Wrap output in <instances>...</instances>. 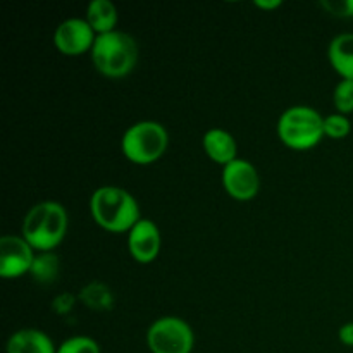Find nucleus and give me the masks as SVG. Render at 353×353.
<instances>
[{"label": "nucleus", "instance_id": "1", "mask_svg": "<svg viewBox=\"0 0 353 353\" xmlns=\"http://www.w3.org/2000/svg\"><path fill=\"white\" fill-rule=\"evenodd\" d=\"M90 214L97 226L109 233H130L141 219L138 200L119 186H100L90 196Z\"/></svg>", "mask_w": 353, "mask_h": 353}, {"label": "nucleus", "instance_id": "2", "mask_svg": "<svg viewBox=\"0 0 353 353\" xmlns=\"http://www.w3.org/2000/svg\"><path fill=\"white\" fill-rule=\"evenodd\" d=\"M69 228L68 210L54 200L38 202L23 219L21 236L34 248V252H54L64 241Z\"/></svg>", "mask_w": 353, "mask_h": 353}, {"label": "nucleus", "instance_id": "3", "mask_svg": "<svg viewBox=\"0 0 353 353\" xmlns=\"http://www.w3.org/2000/svg\"><path fill=\"white\" fill-rule=\"evenodd\" d=\"M138 55L140 48L137 40L130 33L119 30L97 37L90 52L93 68L110 79H119L131 74L138 64Z\"/></svg>", "mask_w": 353, "mask_h": 353}, {"label": "nucleus", "instance_id": "4", "mask_svg": "<svg viewBox=\"0 0 353 353\" xmlns=\"http://www.w3.org/2000/svg\"><path fill=\"white\" fill-rule=\"evenodd\" d=\"M276 131L285 147L305 152L324 138V116L309 105L288 107L279 116Z\"/></svg>", "mask_w": 353, "mask_h": 353}, {"label": "nucleus", "instance_id": "5", "mask_svg": "<svg viewBox=\"0 0 353 353\" xmlns=\"http://www.w3.org/2000/svg\"><path fill=\"white\" fill-rule=\"evenodd\" d=\"M169 147V133L157 121H138L121 138V152L137 165H148L164 157Z\"/></svg>", "mask_w": 353, "mask_h": 353}, {"label": "nucleus", "instance_id": "6", "mask_svg": "<svg viewBox=\"0 0 353 353\" xmlns=\"http://www.w3.org/2000/svg\"><path fill=\"white\" fill-rule=\"evenodd\" d=\"M145 340L150 353H192L195 348L193 327L176 316L155 319L147 330Z\"/></svg>", "mask_w": 353, "mask_h": 353}, {"label": "nucleus", "instance_id": "7", "mask_svg": "<svg viewBox=\"0 0 353 353\" xmlns=\"http://www.w3.org/2000/svg\"><path fill=\"white\" fill-rule=\"evenodd\" d=\"M221 183L224 192L238 202L254 200L261 192V174L252 162L240 157L224 165Z\"/></svg>", "mask_w": 353, "mask_h": 353}, {"label": "nucleus", "instance_id": "8", "mask_svg": "<svg viewBox=\"0 0 353 353\" xmlns=\"http://www.w3.org/2000/svg\"><path fill=\"white\" fill-rule=\"evenodd\" d=\"M34 255V248L21 234H3L0 238V276L17 279L30 274Z\"/></svg>", "mask_w": 353, "mask_h": 353}, {"label": "nucleus", "instance_id": "9", "mask_svg": "<svg viewBox=\"0 0 353 353\" xmlns=\"http://www.w3.org/2000/svg\"><path fill=\"white\" fill-rule=\"evenodd\" d=\"M95 40V31L90 28L85 17H69L54 31V47L68 57H78L92 52Z\"/></svg>", "mask_w": 353, "mask_h": 353}, {"label": "nucleus", "instance_id": "10", "mask_svg": "<svg viewBox=\"0 0 353 353\" xmlns=\"http://www.w3.org/2000/svg\"><path fill=\"white\" fill-rule=\"evenodd\" d=\"M161 230L147 217H141L128 233V250L138 264H152L161 254Z\"/></svg>", "mask_w": 353, "mask_h": 353}, {"label": "nucleus", "instance_id": "11", "mask_svg": "<svg viewBox=\"0 0 353 353\" xmlns=\"http://www.w3.org/2000/svg\"><path fill=\"white\" fill-rule=\"evenodd\" d=\"M202 147L207 157L219 165H228L238 159V143L233 134L221 128L205 131L202 138Z\"/></svg>", "mask_w": 353, "mask_h": 353}, {"label": "nucleus", "instance_id": "12", "mask_svg": "<svg viewBox=\"0 0 353 353\" xmlns=\"http://www.w3.org/2000/svg\"><path fill=\"white\" fill-rule=\"evenodd\" d=\"M7 353H57V347L45 331L24 327L10 334L7 340Z\"/></svg>", "mask_w": 353, "mask_h": 353}, {"label": "nucleus", "instance_id": "13", "mask_svg": "<svg viewBox=\"0 0 353 353\" xmlns=\"http://www.w3.org/2000/svg\"><path fill=\"white\" fill-rule=\"evenodd\" d=\"M327 59L341 79L353 81V33L336 34L327 47Z\"/></svg>", "mask_w": 353, "mask_h": 353}, {"label": "nucleus", "instance_id": "14", "mask_svg": "<svg viewBox=\"0 0 353 353\" xmlns=\"http://www.w3.org/2000/svg\"><path fill=\"white\" fill-rule=\"evenodd\" d=\"M85 19L95 31L97 37H100V34L116 31L119 16H117L116 6L110 0H92L86 7Z\"/></svg>", "mask_w": 353, "mask_h": 353}, {"label": "nucleus", "instance_id": "15", "mask_svg": "<svg viewBox=\"0 0 353 353\" xmlns=\"http://www.w3.org/2000/svg\"><path fill=\"white\" fill-rule=\"evenodd\" d=\"M79 300L88 307L90 310H97V312H103V310L112 309L114 305V293L103 283H90L85 288L79 292Z\"/></svg>", "mask_w": 353, "mask_h": 353}, {"label": "nucleus", "instance_id": "16", "mask_svg": "<svg viewBox=\"0 0 353 353\" xmlns=\"http://www.w3.org/2000/svg\"><path fill=\"white\" fill-rule=\"evenodd\" d=\"M30 274L34 281L41 285L55 281L59 276V257L55 252H37Z\"/></svg>", "mask_w": 353, "mask_h": 353}, {"label": "nucleus", "instance_id": "17", "mask_svg": "<svg viewBox=\"0 0 353 353\" xmlns=\"http://www.w3.org/2000/svg\"><path fill=\"white\" fill-rule=\"evenodd\" d=\"M350 131L352 123L345 114L334 112L324 116V137L331 138V140H343L350 134Z\"/></svg>", "mask_w": 353, "mask_h": 353}, {"label": "nucleus", "instance_id": "18", "mask_svg": "<svg viewBox=\"0 0 353 353\" xmlns=\"http://www.w3.org/2000/svg\"><path fill=\"white\" fill-rule=\"evenodd\" d=\"M333 105L336 112L348 114L353 112V81L352 79H341L333 92Z\"/></svg>", "mask_w": 353, "mask_h": 353}, {"label": "nucleus", "instance_id": "19", "mask_svg": "<svg viewBox=\"0 0 353 353\" xmlns=\"http://www.w3.org/2000/svg\"><path fill=\"white\" fill-rule=\"evenodd\" d=\"M57 353H102L100 352V345L97 343L93 338L83 336H71L68 340L62 341L57 347Z\"/></svg>", "mask_w": 353, "mask_h": 353}, {"label": "nucleus", "instance_id": "20", "mask_svg": "<svg viewBox=\"0 0 353 353\" xmlns=\"http://www.w3.org/2000/svg\"><path fill=\"white\" fill-rule=\"evenodd\" d=\"M321 6L334 16L353 17V0H323Z\"/></svg>", "mask_w": 353, "mask_h": 353}, {"label": "nucleus", "instance_id": "21", "mask_svg": "<svg viewBox=\"0 0 353 353\" xmlns=\"http://www.w3.org/2000/svg\"><path fill=\"white\" fill-rule=\"evenodd\" d=\"M76 305V296L71 293H61L54 299V310L59 316H65L71 312Z\"/></svg>", "mask_w": 353, "mask_h": 353}, {"label": "nucleus", "instance_id": "22", "mask_svg": "<svg viewBox=\"0 0 353 353\" xmlns=\"http://www.w3.org/2000/svg\"><path fill=\"white\" fill-rule=\"evenodd\" d=\"M338 340L345 347L353 348V323H347L340 327V331H338Z\"/></svg>", "mask_w": 353, "mask_h": 353}, {"label": "nucleus", "instance_id": "23", "mask_svg": "<svg viewBox=\"0 0 353 353\" xmlns=\"http://www.w3.org/2000/svg\"><path fill=\"white\" fill-rule=\"evenodd\" d=\"M281 6V0H257V2H255V7H259V9L262 10H274Z\"/></svg>", "mask_w": 353, "mask_h": 353}]
</instances>
